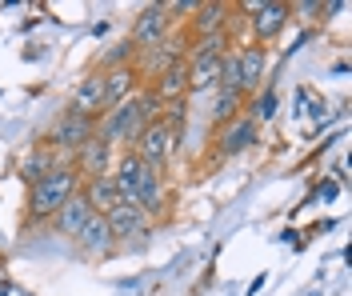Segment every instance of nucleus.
<instances>
[{"label": "nucleus", "mask_w": 352, "mask_h": 296, "mask_svg": "<svg viewBox=\"0 0 352 296\" xmlns=\"http://www.w3.org/2000/svg\"><path fill=\"white\" fill-rule=\"evenodd\" d=\"M80 192V177H76V168L72 164H60V168H52L44 181H36L28 188V205H24V225H48L60 208L68 205V196H76Z\"/></svg>", "instance_id": "nucleus-1"}, {"label": "nucleus", "mask_w": 352, "mask_h": 296, "mask_svg": "<svg viewBox=\"0 0 352 296\" xmlns=\"http://www.w3.org/2000/svg\"><path fill=\"white\" fill-rule=\"evenodd\" d=\"M144 124H148V116H144L140 100H136V92H132L129 100H120L116 109H109V113L96 120V137L109 140L116 152H124V148L136 144V137L144 133Z\"/></svg>", "instance_id": "nucleus-2"}, {"label": "nucleus", "mask_w": 352, "mask_h": 296, "mask_svg": "<svg viewBox=\"0 0 352 296\" xmlns=\"http://www.w3.org/2000/svg\"><path fill=\"white\" fill-rule=\"evenodd\" d=\"M176 133L164 124V116L160 120H153V124H144V133L136 137V144H132L129 152H136V157L144 160L153 172H168V164H173V152H176Z\"/></svg>", "instance_id": "nucleus-3"}, {"label": "nucleus", "mask_w": 352, "mask_h": 296, "mask_svg": "<svg viewBox=\"0 0 352 296\" xmlns=\"http://www.w3.org/2000/svg\"><path fill=\"white\" fill-rule=\"evenodd\" d=\"M168 32H173V16H168V4H148V8H140V16L132 21V32L129 41L136 52H153L168 41Z\"/></svg>", "instance_id": "nucleus-4"}, {"label": "nucleus", "mask_w": 352, "mask_h": 296, "mask_svg": "<svg viewBox=\"0 0 352 296\" xmlns=\"http://www.w3.org/2000/svg\"><path fill=\"white\" fill-rule=\"evenodd\" d=\"M244 12H248V28H252V41H256V45L276 41V36L288 28V21H292V4H280V0L244 4Z\"/></svg>", "instance_id": "nucleus-5"}, {"label": "nucleus", "mask_w": 352, "mask_h": 296, "mask_svg": "<svg viewBox=\"0 0 352 296\" xmlns=\"http://www.w3.org/2000/svg\"><path fill=\"white\" fill-rule=\"evenodd\" d=\"M96 137V120H88V116L72 113V109H65V113L56 116V124H52V133H48V140L44 144H52L56 152H65V157H72L85 140Z\"/></svg>", "instance_id": "nucleus-6"}, {"label": "nucleus", "mask_w": 352, "mask_h": 296, "mask_svg": "<svg viewBox=\"0 0 352 296\" xmlns=\"http://www.w3.org/2000/svg\"><path fill=\"white\" fill-rule=\"evenodd\" d=\"M112 184H116V192H120V201L124 205H136V196H140V188H144V181L153 177V168L144 164V160L136 157V152H116V164H112Z\"/></svg>", "instance_id": "nucleus-7"}, {"label": "nucleus", "mask_w": 352, "mask_h": 296, "mask_svg": "<svg viewBox=\"0 0 352 296\" xmlns=\"http://www.w3.org/2000/svg\"><path fill=\"white\" fill-rule=\"evenodd\" d=\"M112 164H116V148H112L109 140H100V137L85 140V144L72 152V168H76L80 184H85V181H96V177H109Z\"/></svg>", "instance_id": "nucleus-8"}, {"label": "nucleus", "mask_w": 352, "mask_h": 296, "mask_svg": "<svg viewBox=\"0 0 352 296\" xmlns=\"http://www.w3.org/2000/svg\"><path fill=\"white\" fill-rule=\"evenodd\" d=\"M236 72H241V89L244 96L248 92H256L261 89V80H264V72H268V48L256 45V41H248V45H236Z\"/></svg>", "instance_id": "nucleus-9"}, {"label": "nucleus", "mask_w": 352, "mask_h": 296, "mask_svg": "<svg viewBox=\"0 0 352 296\" xmlns=\"http://www.w3.org/2000/svg\"><path fill=\"white\" fill-rule=\"evenodd\" d=\"M104 220H109L112 240H140V244H144V236L153 232L148 216H144L136 205H116L109 216H104Z\"/></svg>", "instance_id": "nucleus-10"}, {"label": "nucleus", "mask_w": 352, "mask_h": 296, "mask_svg": "<svg viewBox=\"0 0 352 296\" xmlns=\"http://www.w3.org/2000/svg\"><path fill=\"white\" fill-rule=\"evenodd\" d=\"M136 60H140V69L136 72H144V76L153 80V76H160L164 69H173V65H180V60H188V41H184V36H168L160 48L140 52Z\"/></svg>", "instance_id": "nucleus-11"}, {"label": "nucleus", "mask_w": 352, "mask_h": 296, "mask_svg": "<svg viewBox=\"0 0 352 296\" xmlns=\"http://www.w3.org/2000/svg\"><path fill=\"white\" fill-rule=\"evenodd\" d=\"M248 144H256V120H252V116H236V120H228L217 133V160L236 157Z\"/></svg>", "instance_id": "nucleus-12"}, {"label": "nucleus", "mask_w": 352, "mask_h": 296, "mask_svg": "<svg viewBox=\"0 0 352 296\" xmlns=\"http://www.w3.org/2000/svg\"><path fill=\"white\" fill-rule=\"evenodd\" d=\"M68 109L88 116V120H100V116H104V80H100V72H92V76H85V80L76 84Z\"/></svg>", "instance_id": "nucleus-13"}, {"label": "nucleus", "mask_w": 352, "mask_h": 296, "mask_svg": "<svg viewBox=\"0 0 352 296\" xmlns=\"http://www.w3.org/2000/svg\"><path fill=\"white\" fill-rule=\"evenodd\" d=\"M217 32H232V8L228 4H197V12H192V41L200 36H217Z\"/></svg>", "instance_id": "nucleus-14"}, {"label": "nucleus", "mask_w": 352, "mask_h": 296, "mask_svg": "<svg viewBox=\"0 0 352 296\" xmlns=\"http://www.w3.org/2000/svg\"><path fill=\"white\" fill-rule=\"evenodd\" d=\"M92 216H96V212H92V205L85 201V192H76V196H68V205L60 208V212H56V216H52L48 225L56 228L60 236L76 240V236H80V228H85L88 220H92Z\"/></svg>", "instance_id": "nucleus-15"}, {"label": "nucleus", "mask_w": 352, "mask_h": 296, "mask_svg": "<svg viewBox=\"0 0 352 296\" xmlns=\"http://www.w3.org/2000/svg\"><path fill=\"white\" fill-rule=\"evenodd\" d=\"M60 164H72V157L56 152L52 144H36V148H32V152H28V157L21 160V177L28 181V188H32V184L44 181V177H48L52 168H60Z\"/></svg>", "instance_id": "nucleus-16"}, {"label": "nucleus", "mask_w": 352, "mask_h": 296, "mask_svg": "<svg viewBox=\"0 0 352 296\" xmlns=\"http://www.w3.org/2000/svg\"><path fill=\"white\" fill-rule=\"evenodd\" d=\"M168 201H173V192H168V181H164V172H153L144 188H140V196H136V208L148 216V225L160 220L164 212H168Z\"/></svg>", "instance_id": "nucleus-17"}, {"label": "nucleus", "mask_w": 352, "mask_h": 296, "mask_svg": "<svg viewBox=\"0 0 352 296\" xmlns=\"http://www.w3.org/2000/svg\"><path fill=\"white\" fill-rule=\"evenodd\" d=\"M100 80H104V113H109V109H116L120 100H129L132 92H136V80H140V72H136V65H132V69L100 72Z\"/></svg>", "instance_id": "nucleus-18"}, {"label": "nucleus", "mask_w": 352, "mask_h": 296, "mask_svg": "<svg viewBox=\"0 0 352 296\" xmlns=\"http://www.w3.org/2000/svg\"><path fill=\"white\" fill-rule=\"evenodd\" d=\"M80 192H85V201L92 205V212H100V216H109L116 205H124V201H120V192H116V184H112V177L85 181V184H80Z\"/></svg>", "instance_id": "nucleus-19"}, {"label": "nucleus", "mask_w": 352, "mask_h": 296, "mask_svg": "<svg viewBox=\"0 0 352 296\" xmlns=\"http://www.w3.org/2000/svg\"><path fill=\"white\" fill-rule=\"evenodd\" d=\"M76 244H80V252H85V256H100V252H109L112 244H116V240H112V232H109V220L96 212V216H92L85 228H80Z\"/></svg>", "instance_id": "nucleus-20"}, {"label": "nucleus", "mask_w": 352, "mask_h": 296, "mask_svg": "<svg viewBox=\"0 0 352 296\" xmlns=\"http://www.w3.org/2000/svg\"><path fill=\"white\" fill-rule=\"evenodd\" d=\"M136 56H140V52H136V48H132V41L124 36V41H116V45H112L109 52H104V56H100V72L132 69V65H136Z\"/></svg>", "instance_id": "nucleus-21"}, {"label": "nucleus", "mask_w": 352, "mask_h": 296, "mask_svg": "<svg viewBox=\"0 0 352 296\" xmlns=\"http://www.w3.org/2000/svg\"><path fill=\"white\" fill-rule=\"evenodd\" d=\"M228 48H232V32H217V36H200L188 45V60L192 56H228Z\"/></svg>", "instance_id": "nucleus-22"}, {"label": "nucleus", "mask_w": 352, "mask_h": 296, "mask_svg": "<svg viewBox=\"0 0 352 296\" xmlns=\"http://www.w3.org/2000/svg\"><path fill=\"white\" fill-rule=\"evenodd\" d=\"M241 113H244V96H236V92H220V100H217V113H212V120H217V128H224L228 120H236Z\"/></svg>", "instance_id": "nucleus-23"}, {"label": "nucleus", "mask_w": 352, "mask_h": 296, "mask_svg": "<svg viewBox=\"0 0 352 296\" xmlns=\"http://www.w3.org/2000/svg\"><path fill=\"white\" fill-rule=\"evenodd\" d=\"M272 109H276V96H272V92H264V100L256 104V113H252V120H256V116H261V120H268V116H272Z\"/></svg>", "instance_id": "nucleus-24"}]
</instances>
